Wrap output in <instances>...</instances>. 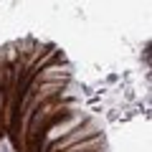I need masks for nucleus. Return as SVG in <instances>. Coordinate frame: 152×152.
I'll return each mask as SVG.
<instances>
[{
	"label": "nucleus",
	"mask_w": 152,
	"mask_h": 152,
	"mask_svg": "<svg viewBox=\"0 0 152 152\" xmlns=\"http://www.w3.org/2000/svg\"><path fill=\"white\" fill-rule=\"evenodd\" d=\"M69 71H71V66H48V69H43L41 74H38V81H46V84H48L51 79L64 81V79H69Z\"/></svg>",
	"instance_id": "7ed1b4c3"
},
{
	"label": "nucleus",
	"mask_w": 152,
	"mask_h": 152,
	"mask_svg": "<svg viewBox=\"0 0 152 152\" xmlns=\"http://www.w3.org/2000/svg\"><path fill=\"white\" fill-rule=\"evenodd\" d=\"M96 134V122H91V119H86L81 127H76L71 134H66L61 142H56V147L51 152H61V150H69V147H74V145H79V142H84V140H89V137H94Z\"/></svg>",
	"instance_id": "f257e3e1"
},
{
	"label": "nucleus",
	"mask_w": 152,
	"mask_h": 152,
	"mask_svg": "<svg viewBox=\"0 0 152 152\" xmlns=\"http://www.w3.org/2000/svg\"><path fill=\"white\" fill-rule=\"evenodd\" d=\"M84 117H71V119H64V122H58V124H53L48 129V134H46V142H58V140H64L66 134H71V132L76 129V127H81L84 124Z\"/></svg>",
	"instance_id": "f03ea898"
}]
</instances>
